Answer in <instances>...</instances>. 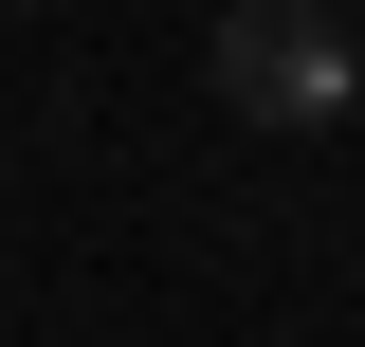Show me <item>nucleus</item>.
I'll list each match as a JSON object with an SVG mask.
<instances>
[{"mask_svg":"<svg viewBox=\"0 0 365 347\" xmlns=\"http://www.w3.org/2000/svg\"><path fill=\"white\" fill-rule=\"evenodd\" d=\"M201 74H220V110H237V129H329V110L365 91V37L329 19V0H220Z\"/></svg>","mask_w":365,"mask_h":347,"instance_id":"obj_1","label":"nucleus"}]
</instances>
